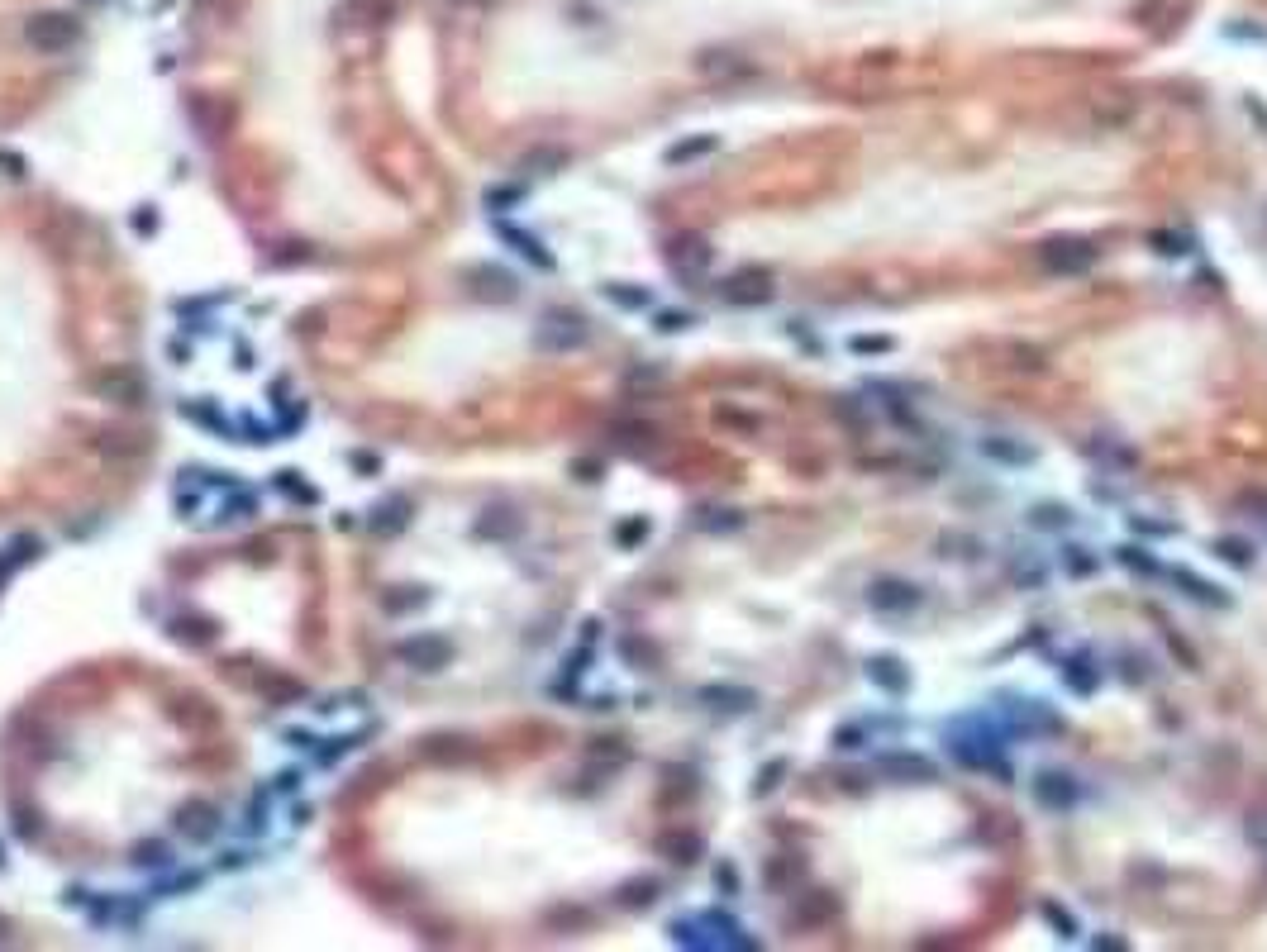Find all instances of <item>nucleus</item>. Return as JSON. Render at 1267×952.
I'll return each instance as SVG.
<instances>
[{
	"label": "nucleus",
	"instance_id": "10",
	"mask_svg": "<svg viewBox=\"0 0 1267 952\" xmlns=\"http://www.w3.org/2000/svg\"><path fill=\"white\" fill-rule=\"evenodd\" d=\"M496 238H501V243H510V248H515L519 258H529L534 267H543V272L553 267V253H548V248H543V243H539L534 233H524V229L506 225V220H496Z\"/></svg>",
	"mask_w": 1267,
	"mask_h": 952
},
{
	"label": "nucleus",
	"instance_id": "2",
	"mask_svg": "<svg viewBox=\"0 0 1267 952\" xmlns=\"http://www.w3.org/2000/svg\"><path fill=\"white\" fill-rule=\"evenodd\" d=\"M1038 262H1043L1048 272H1058V277H1077V272H1087L1096 262V248L1087 238H1048V243L1038 248Z\"/></svg>",
	"mask_w": 1267,
	"mask_h": 952
},
{
	"label": "nucleus",
	"instance_id": "30",
	"mask_svg": "<svg viewBox=\"0 0 1267 952\" xmlns=\"http://www.w3.org/2000/svg\"><path fill=\"white\" fill-rule=\"evenodd\" d=\"M510 200H519L515 186H510V191H486V205H510Z\"/></svg>",
	"mask_w": 1267,
	"mask_h": 952
},
{
	"label": "nucleus",
	"instance_id": "25",
	"mask_svg": "<svg viewBox=\"0 0 1267 952\" xmlns=\"http://www.w3.org/2000/svg\"><path fill=\"white\" fill-rule=\"evenodd\" d=\"M1120 562H1129V567H1134V571H1149V576H1153V571H1158V562L1139 558V548H1120Z\"/></svg>",
	"mask_w": 1267,
	"mask_h": 952
},
{
	"label": "nucleus",
	"instance_id": "28",
	"mask_svg": "<svg viewBox=\"0 0 1267 952\" xmlns=\"http://www.w3.org/2000/svg\"><path fill=\"white\" fill-rule=\"evenodd\" d=\"M687 324H692L687 315H658V329H663V334H677V329H687Z\"/></svg>",
	"mask_w": 1267,
	"mask_h": 952
},
{
	"label": "nucleus",
	"instance_id": "11",
	"mask_svg": "<svg viewBox=\"0 0 1267 952\" xmlns=\"http://www.w3.org/2000/svg\"><path fill=\"white\" fill-rule=\"evenodd\" d=\"M1035 795L1038 805H1048V810H1072L1077 805V782L1063 777V772H1043L1035 782Z\"/></svg>",
	"mask_w": 1267,
	"mask_h": 952
},
{
	"label": "nucleus",
	"instance_id": "27",
	"mask_svg": "<svg viewBox=\"0 0 1267 952\" xmlns=\"http://www.w3.org/2000/svg\"><path fill=\"white\" fill-rule=\"evenodd\" d=\"M1063 519H1067V514H1063L1058 505H1048V509H1035V524H1043V529H1058Z\"/></svg>",
	"mask_w": 1267,
	"mask_h": 952
},
{
	"label": "nucleus",
	"instance_id": "15",
	"mask_svg": "<svg viewBox=\"0 0 1267 952\" xmlns=\"http://www.w3.org/2000/svg\"><path fill=\"white\" fill-rule=\"evenodd\" d=\"M700 700H720L715 710H749V705H753V691H734V686H710V691H700Z\"/></svg>",
	"mask_w": 1267,
	"mask_h": 952
},
{
	"label": "nucleus",
	"instance_id": "26",
	"mask_svg": "<svg viewBox=\"0 0 1267 952\" xmlns=\"http://www.w3.org/2000/svg\"><path fill=\"white\" fill-rule=\"evenodd\" d=\"M653 891H658V881H634L625 900H630V905H648V900H653Z\"/></svg>",
	"mask_w": 1267,
	"mask_h": 952
},
{
	"label": "nucleus",
	"instance_id": "9",
	"mask_svg": "<svg viewBox=\"0 0 1267 952\" xmlns=\"http://www.w3.org/2000/svg\"><path fill=\"white\" fill-rule=\"evenodd\" d=\"M872 605H877V610H886V615H896V610H915V605H920V586L886 576V581H877V586H872Z\"/></svg>",
	"mask_w": 1267,
	"mask_h": 952
},
{
	"label": "nucleus",
	"instance_id": "7",
	"mask_svg": "<svg viewBox=\"0 0 1267 952\" xmlns=\"http://www.w3.org/2000/svg\"><path fill=\"white\" fill-rule=\"evenodd\" d=\"M695 72L710 77V81H729V77H753V62L744 53H729V48H710V53L695 57Z\"/></svg>",
	"mask_w": 1267,
	"mask_h": 952
},
{
	"label": "nucleus",
	"instance_id": "31",
	"mask_svg": "<svg viewBox=\"0 0 1267 952\" xmlns=\"http://www.w3.org/2000/svg\"><path fill=\"white\" fill-rule=\"evenodd\" d=\"M853 348H863V353H886V348H891V338H858Z\"/></svg>",
	"mask_w": 1267,
	"mask_h": 952
},
{
	"label": "nucleus",
	"instance_id": "20",
	"mask_svg": "<svg viewBox=\"0 0 1267 952\" xmlns=\"http://www.w3.org/2000/svg\"><path fill=\"white\" fill-rule=\"evenodd\" d=\"M715 148V138L705 134V138H687V143H677V148H667V163H687V158H700V153H710Z\"/></svg>",
	"mask_w": 1267,
	"mask_h": 952
},
{
	"label": "nucleus",
	"instance_id": "5",
	"mask_svg": "<svg viewBox=\"0 0 1267 952\" xmlns=\"http://www.w3.org/2000/svg\"><path fill=\"white\" fill-rule=\"evenodd\" d=\"M725 300L729 305H767L772 300V272L767 267H744L725 281Z\"/></svg>",
	"mask_w": 1267,
	"mask_h": 952
},
{
	"label": "nucleus",
	"instance_id": "12",
	"mask_svg": "<svg viewBox=\"0 0 1267 952\" xmlns=\"http://www.w3.org/2000/svg\"><path fill=\"white\" fill-rule=\"evenodd\" d=\"M667 262H672L682 277H700V272L710 267V248H705V238H677V243L667 248Z\"/></svg>",
	"mask_w": 1267,
	"mask_h": 952
},
{
	"label": "nucleus",
	"instance_id": "14",
	"mask_svg": "<svg viewBox=\"0 0 1267 952\" xmlns=\"http://www.w3.org/2000/svg\"><path fill=\"white\" fill-rule=\"evenodd\" d=\"M1172 576H1177V581L1187 586V596H1196L1201 605H1215V610H1224V605H1229V596H1220V591H1215L1210 581H1201V576H1191V571H1172Z\"/></svg>",
	"mask_w": 1267,
	"mask_h": 952
},
{
	"label": "nucleus",
	"instance_id": "16",
	"mask_svg": "<svg viewBox=\"0 0 1267 952\" xmlns=\"http://www.w3.org/2000/svg\"><path fill=\"white\" fill-rule=\"evenodd\" d=\"M872 681H877V686H891V691H906V686H911V676L901 672L896 658H877V662H872Z\"/></svg>",
	"mask_w": 1267,
	"mask_h": 952
},
{
	"label": "nucleus",
	"instance_id": "13",
	"mask_svg": "<svg viewBox=\"0 0 1267 952\" xmlns=\"http://www.w3.org/2000/svg\"><path fill=\"white\" fill-rule=\"evenodd\" d=\"M405 519H410V501H405V496H391L386 505L372 509V529H377V534H401Z\"/></svg>",
	"mask_w": 1267,
	"mask_h": 952
},
{
	"label": "nucleus",
	"instance_id": "8",
	"mask_svg": "<svg viewBox=\"0 0 1267 952\" xmlns=\"http://www.w3.org/2000/svg\"><path fill=\"white\" fill-rule=\"evenodd\" d=\"M401 658L405 662H415L419 672H439V667L448 662V643H444L439 633H419V638L401 643Z\"/></svg>",
	"mask_w": 1267,
	"mask_h": 952
},
{
	"label": "nucleus",
	"instance_id": "24",
	"mask_svg": "<svg viewBox=\"0 0 1267 952\" xmlns=\"http://www.w3.org/2000/svg\"><path fill=\"white\" fill-rule=\"evenodd\" d=\"M263 829H267V795H258L248 805V834H263Z\"/></svg>",
	"mask_w": 1267,
	"mask_h": 952
},
{
	"label": "nucleus",
	"instance_id": "1",
	"mask_svg": "<svg viewBox=\"0 0 1267 952\" xmlns=\"http://www.w3.org/2000/svg\"><path fill=\"white\" fill-rule=\"evenodd\" d=\"M77 34H81V24H77L67 10H44V15H34V19L24 24V39H29L39 53H62V48H72Z\"/></svg>",
	"mask_w": 1267,
	"mask_h": 952
},
{
	"label": "nucleus",
	"instance_id": "34",
	"mask_svg": "<svg viewBox=\"0 0 1267 952\" xmlns=\"http://www.w3.org/2000/svg\"><path fill=\"white\" fill-rule=\"evenodd\" d=\"M1077 553H1082V548H1072V553H1067V567H1072V571H1092L1096 562L1092 558H1077Z\"/></svg>",
	"mask_w": 1267,
	"mask_h": 952
},
{
	"label": "nucleus",
	"instance_id": "3",
	"mask_svg": "<svg viewBox=\"0 0 1267 952\" xmlns=\"http://www.w3.org/2000/svg\"><path fill=\"white\" fill-rule=\"evenodd\" d=\"M534 343H539L543 353H572V348L586 343V320H581V315H568V310H548L543 324H539V334H534Z\"/></svg>",
	"mask_w": 1267,
	"mask_h": 952
},
{
	"label": "nucleus",
	"instance_id": "6",
	"mask_svg": "<svg viewBox=\"0 0 1267 952\" xmlns=\"http://www.w3.org/2000/svg\"><path fill=\"white\" fill-rule=\"evenodd\" d=\"M176 829H181L191 843H210L215 834H220V810H215L210 800H191V805L176 814Z\"/></svg>",
	"mask_w": 1267,
	"mask_h": 952
},
{
	"label": "nucleus",
	"instance_id": "22",
	"mask_svg": "<svg viewBox=\"0 0 1267 952\" xmlns=\"http://www.w3.org/2000/svg\"><path fill=\"white\" fill-rule=\"evenodd\" d=\"M277 486H282L287 496H295V501H310V505L320 501V491H315V486H305V481H295V472H282V476H277Z\"/></svg>",
	"mask_w": 1267,
	"mask_h": 952
},
{
	"label": "nucleus",
	"instance_id": "18",
	"mask_svg": "<svg viewBox=\"0 0 1267 952\" xmlns=\"http://www.w3.org/2000/svg\"><path fill=\"white\" fill-rule=\"evenodd\" d=\"M986 452L1001 457V462H1035V448H1020V444H1005V439H986Z\"/></svg>",
	"mask_w": 1267,
	"mask_h": 952
},
{
	"label": "nucleus",
	"instance_id": "29",
	"mask_svg": "<svg viewBox=\"0 0 1267 952\" xmlns=\"http://www.w3.org/2000/svg\"><path fill=\"white\" fill-rule=\"evenodd\" d=\"M300 782H305V777H300V772H282V777H277V782H272V790H282V795H291V790H300Z\"/></svg>",
	"mask_w": 1267,
	"mask_h": 952
},
{
	"label": "nucleus",
	"instance_id": "35",
	"mask_svg": "<svg viewBox=\"0 0 1267 952\" xmlns=\"http://www.w3.org/2000/svg\"><path fill=\"white\" fill-rule=\"evenodd\" d=\"M134 229H139V233H153V229H158V215H134Z\"/></svg>",
	"mask_w": 1267,
	"mask_h": 952
},
{
	"label": "nucleus",
	"instance_id": "4",
	"mask_svg": "<svg viewBox=\"0 0 1267 952\" xmlns=\"http://www.w3.org/2000/svg\"><path fill=\"white\" fill-rule=\"evenodd\" d=\"M877 772H881L886 782H901V785H924L939 777V767H934L929 757H920V752H886V757L877 762Z\"/></svg>",
	"mask_w": 1267,
	"mask_h": 952
},
{
	"label": "nucleus",
	"instance_id": "19",
	"mask_svg": "<svg viewBox=\"0 0 1267 952\" xmlns=\"http://www.w3.org/2000/svg\"><path fill=\"white\" fill-rule=\"evenodd\" d=\"M663 852H677L672 862H695V852H700V839H692V834H687V839H682V834H667V839H663Z\"/></svg>",
	"mask_w": 1267,
	"mask_h": 952
},
{
	"label": "nucleus",
	"instance_id": "21",
	"mask_svg": "<svg viewBox=\"0 0 1267 952\" xmlns=\"http://www.w3.org/2000/svg\"><path fill=\"white\" fill-rule=\"evenodd\" d=\"M605 295L615 300V305H625V310H643L653 295L648 291H634V286H605Z\"/></svg>",
	"mask_w": 1267,
	"mask_h": 952
},
{
	"label": "nucleus",
	"instance_id": "17",
	"mask_svg": "<svg viewBox=\"0 0 1267 952\" xmlns=\"http://www.w3.org/2000/svg\"><path fill=\"white\" fill-rule=\"evenodd\" d=\"M139 867H153V872H163V867H172V852H168V843H139Z\"/></svg>",
	"mask_w": 1267,
	"mask_h": 952
},
{
	"label": "nucleus",
	"instance_id": "33",
	"mask_svg": "<svg viewBox=\"0 0 1267 952\" xmlns=\"http://www.w3.org/2000/svg\"><path fill=\"white\" fill-rule=\"evenodd\" d=\"M243 862H248V852H220V872H225V867L233 872V867H243Z\"/></svg>",
	"mask_w": 1267,
	"mask_h": 952
},
{
	"label": "nucleus",
	"instance_id": "32",
	"mask_svg": "<svg viewBox=\"0 0 1267 952\" xmlns=\"http://www.w3.org/2000/svg\"><path fill=\"white\" fill-rule=\"evenodd\" d=\"M287 743L291 748H315V738H310L305 728H287Z\"/></svg>",
	"mask_w": 1267,
	"mask_h": 952
},
{
	"label": "nucleus",
	"instance_id": "23",
	"mask_svg": "<svg viewBox=\"0 0 1267 952\" xmlns=\"http://www.w3.org/2000/svg\"><path fill=\"white\" fill-rule=\"evenodd\" d=\"M1215 553H1220V558H1224V562H1234V567H1249V562H1253V553H1249V548H1244V543H1234V538H1224V543H1215Z\"/></svg>",
	"mask_w": 1267,
	"mask_h": 952
}]
</instances>
